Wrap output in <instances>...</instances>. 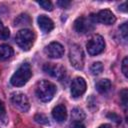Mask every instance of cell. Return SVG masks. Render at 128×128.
Listing matches in <instances>:
<instances>
[{"instance_id": "cell-1", "label": "cell", "mask_w": 128, "mask_h": 128, "mask_svg": "<svg viewBox=\"0 0 128 128\" xmlns=\"http://www.w3.org/2000/svg\"><path fill=\"white\" fill-rule=\"evenodd\" d=\"M31 76H32V70H31L30 65L28 63H24L12 75L10 82L13 86L20 87L26 84L28 80L31 78Z\"/></svg>"}, {"instance_id": "cell-2", "label": "cell", "mask_w": 128, "mask_h": 128, "mask_svg": "<svg viewBox=\"0 0 128 128\" xmlns=\"http://www.w3.org/2000/svg\"><path fill=\"white\" fill-rule=\"evenodd\" d=\"M35 92H36L37 97L42 102H48L55 95L56 86L52 82H50L48 80H42L37 84Z\"/></svg>"}, {"instance_id": "cell-3", "label": "cell", "mask_w": 128, "mask_h": 128, "mask_svg": "<svg viewBox=\"0 0 128 128\" xmlns=\"http://www.w3.org/2000/svg\"><path fill=\"white\" fill-rule=\"evenodd\" d=\"M34 40H35V34L32 30L29 29H22L18 31L15 36V41L17 45L25 51L29 50L32 47Z\"/></svg>"}, {"instance_id": "cell-4", "label": "cell", "mask_w": 128, "mask_h": 128, "mask_svg": "<svg viewBox=\"0 0 128 128\" xmlns=\"http://www.w3.org/2000/svg\"><path fill=\"white\" fill-rule=\"evenodd\" d=\"M96 22L95 15H90L87 17H79L74 22V28L75 30L80 34H86L93 30L94 23Z\"/></svg>"}, {"instance_id": "cell-5", "label": "cell", "mask_w": 128, "mask_h": 128, "mask_svg": "<svg viewBox=\"0 0 128 128\" xmlns=\"http://www.w3.org/2000/svg\"><path fill=\"white\" fill-rule=\"evenodd\" d=\"M69 60L73 67L76 69H82L84 66V53L82 48L77 45L73 44L69 51Z\"/></svg>"}, {"instance_id": "cell-6", "label": "cell", "mask_w": 128, "mask_h": 128, "mask_svg": "<svg viewBox=\"0 0 128 128\" xmlns=\"http://www.w3.org/2000/svg\"><path fill=\"white\" fill-rule=\"evenodd\" d=\"M88 53L91 56H96L100 54L105 48V41L101 35H94L86 44Z\"/></svg>"}, {"instance_id": "cell-7", "label": "cell", "mask_w": 128, "mask_h": 128, "mask_svg": "<svg viewBox=\"0 0 128 128\" xmlns=\"http://www.w3.org/2000/svg\"><path fill=\"white\" fill-rule=\"evenodd\" d=\"M11 103L21 112H27L30 108V103L27 96L22 92H14L11 95Z\"/></svg>"}, {"instance_id": "cell-8", "label": "cell", "mask_w": 128, "mask_h": 128, "mask_svg": "<svg viewBox=\"0 0 128 128\" xmlns=\"http://www.w3.org/2000/svg\"><path fill=\"white\" fill-rule=\"evenodd\" d=\"M87 85L86 82L83 78L81 77H76L75 79H73L72 83H71V95L74 98H78L80 96H82L85 91H86Z\"/></svg>"}, {"instance_id": "cell-9", "label": "cell", "mask_w": 128, "mask_h": 128, "mask_svg": "<svg viewBox=\"0 0 128 128\" xmlns=\"http://www.w3.org/2000/svg\"><path fill=\"white\" fill-rule=\"evenodd\" d=\"M43 70L51 75L52 77H55L59 80H61L64 76H65V68L61 65L58 64H54V63H46L43 66Z\"/></svg>"}, {"instance_id": "cell-10", "label": "cell", "mask_w": 128, "mask_h": 128, "mask_svg": "<svg viewBox=\"0 0 128 128\" xmlns=\"http://www.w3.org/2000/svg\"><path fill=\"white\" fill-rule=\"evenodd\" d=\"M45 53L50 58H61L64 54V47L58 42H51L45 47Z\"/></svg>"}, {"instance_id": "cell-11", "label": "cell", "mask_w": 128, "mask_h": 128, "mask_svg": "<svg viewBox=\"0 0 128 128\" xmlns=\"http://www.w3.org/2000/svg\"><path fill=\"white\" fill-rule=\"evenodd\" d=\"M95 18H96V21L103 23L105 25H112L116 21L115 15L108 9H104V10L99 11L98 14L95 15Z\"/></svg>"}, {"instance_id": "cell-12", "label": "cell", "mask_w": 128, "mask_h": 128, "mask_svg": "<svg viewBox=\"0 0 128 128\" xmlns=\"http://www.w3.org/2000/svg\"><path fill=\"white\" fill-rule=\"evenodd\" d=\"M52 116L57 122H64L67 118V109L64 104H59L55 106L52 110Z\"/></svg>"}, {"instance_id": "cell-13", "label": "cell", "mask_w": 128, "mask_h": 128, "mask_svg": "<svg viewBox=\"0 0 128 128\" xmlns=\"http://www.w3.org/2000/svg\"><path fill=\"white\" fill-rule=\"evenodd\" d=\"M37 21H38V25H39L40 29L45 33H48L50 31H52L53 28H54L53 21L46 15H40L38 17Z\"/></svg>"}, {"instance_id": "cell-14", "label": "cell", "mask_w": 128, "mask_h": 128, "mask_svg": "<svg viewBox=\"0 0 128 128\" xmlns=\"http://www.w3.org/2000/svg\"><path fill=\"white\" fill-rule=\"evenodd\" d=\"M111 88V82L109 79H101L96 83V89L99 93H106Z\"/></svg>"}, {"instance_id": "cell-15", "label": "cell", "mask_w": 128, "mask_h": 128, "mask_svg": "<svg viewBox=\"0 0 128 128\" xmlns=\"http://www.w3.org/2000/svg\"><path fill=\"white\" fill-rule=\"evenodd\" d=\"M13 49L9 45H0V60H8L13 56Z\"/></svg>"}, {"instance_id": "cell-16", "label": "cell", "mask_w": 128, "mask_h": 128, "mask_svg": "<svg viewBox=\"0 0 128 128\" xmlns=\"http://www.w3.org/2000/svg\"><path fill=\"white\" fill-rule=\"evenodd\" d=\"M29 24H30V18L27 14H21L15 19V25L16 26L29 25Z\"/></svg>"}, {"instance_id": "cell-17", "label": "cell", "mask_w": 128, "mask_h": 128, "mask_svg": "<svg viewBox=\"0 0 128 128\" xmlns=\"http://www.w3.org/2000/svg\"><path fill=\"white\" fill-rule=\"evenodd\" d=\"M71 116H72V119H73L74 121H81V120H83V119L85 118V114H84L83 110L80 109V108H75V109H73Z\"/></svg>"}, {"instance_id": "cell-18", "label": "cell", "mask_w": 128, "mask_h": 128, "mask_svg": "<svg viewBox=\"0 0 128 128\" xmlns=\"http://www.w3.org/2000/svg\"><path fill=\"white\" fill-rule=\"evenodd\" d=\"M90 70H91L92 74L98 75V74H100V73L103 71V65H102L101 62H95V63H93V64L91 65Z\"/></svg>"}, {"instance_id": "cell-19", "label": "cell", "mask_w": 128, "mask_h": 128, "mask_svg": "<svg viewBox=\"0 0 128 128\" xmlns=\"http://www.w3.org/2000/svg\"><path fill=\"white\" fill-rule=\"evenodd\" d=\"M10 36V32H9V29L7 27H5L2 22L0 21V39L1 40H6L8 39Z\"/></svg>"}, {"instance_id": "cell-20", "label": "cell", "mask_w": 128, "mask_h": 128, "mask_svg": "<svg viewBox=\"0 0 128 128\" xmlns=\"http://www.w3.org/2000/svg\"><path fill=\"white\" fill-rule=\"evenodd\" d=\"M34 120L37 123H40V124H49L48 118L44 114H36L34 116Z\"/></svg>"}, {"instance_id": "cell-21", "label": "cell", "mask_w": 128, "mask_h": 128, "mask_svg": "<svg viewBox=\"0 0 128 128\" xmlns=\"http://www.w3.org/2000/svg\"><path fill=\"white\" fill-rule=\"evenodd\" d=\"M127 97H128V91H127V89L125 88V89H123L121 92H120V98H121V102H122V104H123V106H124V108L126 109V107H127Z\"/></svg>"}, {"instance_id": "cell-22", "label": "cell", "mask_w": 128, "mask_h": 128, "mask_svg": "<svg viewBox=\"0 0 128 128\" xmlns=\"http://www.w3.org/2000/svg\"><path fill=\"white\" fill-rule=\"evenodd\" d=\"M44 10H47V11H51L53 6H52V3L50 1H38L37 2Z\"/></svg>"}, {"instance_id": "cell-23", "label": "cell", "mask_w": 128, "mask_h": 128, "mask_svg": "<svg viewBox=\"0 0 128 128\" xmlns=\"http://www.w3.org/2000/svg\"><path fill=\"white\" fill-rule=\"evenodd\" d=\"M107 118H109L110 120H112V121H114V122H116V123H120V122H121V118H120V116L117 115V114L114 113V112H110V113H108V114H107Z\"/></svg>"}, {"instance_id": "cell-24", "label": "cell", "mask_w": 128, "mask_h": 128, "mask_svg": "<svg viewBox=\"0 0 128 128\" xmlns=\"http://www.w3.org/2000/svg\"><path fill=\"white\" fill-rule=\"evenodd\" d=\"M127 66H128V59H127V57H125L124 59H123V62H122V66H121V69H122V72H123V74H124V76L125 77H127L128 76V68H127Z\"/></svg>"}, {"instance_id": "cell-25", "label": "cell", "mask_w": 128, "mask_h": 128, "mask_svg": "<svg viewBox=\"0 0 128 128\" xmlns=\"http://www.w3.org/2000/svg\"><path fill=\"white\" fill-rule=\"evenodd\" d=\"M120 32H121L123 38L126 40V39H127V23H124V24L120 27Z\"/></svg>"}, {"instance_id": "cell-26", "label": "cell", "mask_w": 128, "mask_h": 128, "mask_svg": "<svg viewBox=\"0 0 128 128\" xmlns=\"http://www.w3.org/2000/svg\"><path fill=\"white\" fill-rule=\"evenodd\" d=\"M70 128H85V125L81 121H73Z\"/></svg>"}, {"instance_id": "cell-27", "label": "cell", "mask_w": 128, "mask_h": 128, "mask_svg": "<svg viewBox=\"0 0 128 128\" xmlns=\"http://www.w3.org/2000/svg\"><path fill=\"white\" fill-rule=\"evenodd\" d=\"M57 4H58L60 7H62V8H67V7H69V5H70V1L62 0V1H58Z\"/></svg>"}, {"instance_id": "cell-28", "label": "cell", "mask_w": 128, "mask_h": 128, "mask_svg": "<svg viewBox=\"0 0 128 128\" xmlns=\"http://www.w3.org/2000/svg\"><path fill=\"white\" fill-rule=\"evenodd\" d=\"M4 116H5V106H4V103L0 100V118Z\"/></svg>"}, {"instance_id": "cell-29", "label": "cell", "mask_w": 128, "mask_h": 128, "mask_svg": "<svg viewBox=\"0 0 128 128\" xmlns=\"http://www.w3.org/2000/svg\"><path fill=\"white\" fill-rule=\"evenodd\" d=\"M98 128H112V126H111V125H109V124H103V125L99 126Z\"/></svg>"}, {"instance_id": "cell-30", "label": "cell", "mask_w": 128, "mask_h": 128, "mask_svg": "<svg viewBox=\"0 0 128 128\" xmlns=\"http://www.w3.org/2000/svg\"><path fill=\"white\" fill-rule=\"evenodd\" d=\"M119 8H120L122 11H124V12H125V11H126V3H123L121 6H119Z\"/></svg>"}]
</instances>
